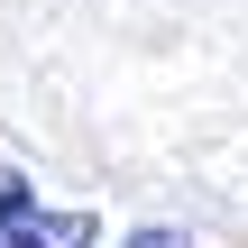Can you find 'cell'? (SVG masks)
Returning <instances> with one entry per match:
<instances>
[{
	"instance_id": "cell-1",
	"label": "cell",
	"mask_w": 248,
	"mask_h": 248,
	"mask_svg": "<svg viewBox=\"0 0 248 248\" xmlns=\"http://www.w3.org/2000/svg\"><path fill=\"white\" fill-rule=\"evenodd\" d=\"M0 248H101V212H46L28 175L0 184Z\"/></svg>"
},
{
	"instance_id": "cell-2",
	"label": "cell",
	"mask_w": 248,
	"mask_h": 248,
	"mask_svg": "<svg viewBox=\"0 0 248 248\" xmlns=\"http://www.w3.org/2000/svg\"><path fill=\"white\" fill-rule=\"evenodd\" d=\"M129 248H193V239H184V230H138Z\"/></svg>"
}]
</instances>
